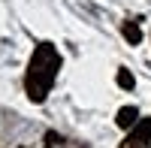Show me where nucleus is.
Instances as JSON below:
<instances>
[{"label": "nucleus", "mask_w": 151, "mask_h": 148, "mask_svg": "<svg viewBox=\"0 0 151 148\" xmlns=\"http://www.w3.org/2000/svg\"><path fill=\"white\" fill-rule=\"evenodd\" d=\"M58 70H60V55L52 42H40L30 55V64H27V76H24V88H27V97L33 103H45L48 91L58 79Z\"/></svg>", "instance_id": "obj_1"}, {"label": "nucleus", "mask_w": 151, "mask_h": 148, "mask_svg": "<svg viewBox=\"0 0 151 148\" xmlns=\"http://www.w3.org/2000/svg\"><path fill=\"white\" fill-rule=\"evenodd\" d=\"M151 142V118H139V124L130 130V136L121 142V148H145Z\"/></svg>", "instance_id": "obj_2"}, {"label": "nucleus", "mask_w": 151, "mask_h": 148, "mask_svg": "<svg viewBox=\"0 0 151 148\" xmlns=\"http://www.w3.org/2000/svg\"><path fill=\"white\" fill-rule=\"evenodd\" d=\"M118 127H124V130H130V127H136L139 124V109H133V106H124V109H118Z\"/></svg>", "instance_id": "obj_3"}, {"label": "nucleus", "mask_w": 151, "mask_h": 148, "mask_svg": "<svg viewBox=\"0 0 151 148\" xmlns=\"http://www.w3.org/2000/svg\"><path fill=\"white\" fill-rule=\"evenodd\" d=\"M121 33H124V40H127L130 45H139V40H142V30H139V24H136V21H124Z\"/></svg>", "instance_id": "obj_4"}, {"label": "nucleus", "mask_w": 151, "mask_h": 148, "mask_svg": "<svg viewBox=\"0 0 151 148\" xmlns=\"http://www.w3.org/2000/svg\"><path fill=\"white\" fill-rule=\"evenodd\" d=\"M115 82H118V88H124V91H133V85H136V79H133L130 70H118Z\"/></svg>", "instance_id": "obj_5"}]
</instances>
